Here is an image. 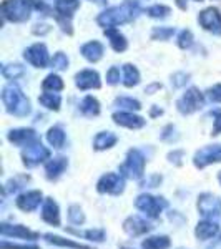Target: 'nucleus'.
Instances as JSON below:
<instances>
[{
  "label": "nucleus",
  "mask_w": 221,
  "mask_h": 249,
  "mask_svg": "<svg viewBox=\"0 0 221 249\" xmlns=\"http://www.w3.org/2000/svg\"><path fill=\"white\" fill-rule=\"evenodd\" d=\"M142 3L140 0H123L120 5L108 7L102 10L96 17V23L102 27L103 30L107 29H116L120 25H125L136 20L142 15Z\"/></svg>",
  "instance_id": "1"
},
{
  "label": "nucleus",
  "mask_w": 221,
  "mask_h": 249,
  "mask_svg": "<svg viewBox=\"0 0 221 249\" xmlns=\"http://www.w3.org/2000/svg\"><path fill=\"white\" fill-rule=\"evenodd\" d=\"M2 103L5 111L15 118H25L32 113V103L29 96L15 83H7L2 88Z\"/></svg>",
  "instance_id": "2"
},
{
  "label": "nucleus",
  "mask_w": 221,
  "mask_h": 249,
  "mask_svg": "<svg viewBox=\"0 0 221 249\" xmlns=\"http://www.w3.org/2000/svg\"><path fill=\"white\" fill-rule=\"evenodd\" d=\"M34 0H3L0 5V14L5 22L23 23L32 17Z\"/></svg>",
  "instance_id": "3"
},
{
  "label": "nucleus",
  "mask_w": 221,
  "mask_h": 249,
  "mask_svg": "<svg viewBox=\"0 0 221 249\" xmlns=\"http://www.w3.org/2000/svg\"><path fill=\"white\" fill-rule=\"evenodd\" d=\"M145 166H147V156L138 148H131L127 151L125 161L120 164L118 171L127 179H133V181H140L145 176Z\"/></svg>",
  "instance_id": "4"
},
{
  "label": "nucleus",
  "mask_w": 221,
  "mask_h": 249,
  "mask_svg": "<svg viewBox=\"0 0 221 249\" xmlns=\"http://www.w3.org/2000/svg\"><path fill=\"white\" fill-rule=\"evenodd\" d=\"M135 208L140 213H143L147 218L158 219L160 216H162V213L168 208V201L163 196H155V195H150V193H143V195L136 196Z\"/></svg>",
  "instance_id": "5"
},
{
  "label": "nucleus",
  "mask_w": 221,
  "mask_h": 249,
  "mask_svg": "<svg viewBox=\"0 0 221 249\" xmlns=\"http://www.w3.org/2000/svg\"><path fill=\"white\" fill-rule=\"evenodd\" d=\"M204 102H206V95L202 93L196 87H190L176 100V110L184 116L193 115L202 110L204 107Z\"/></svg>",
  "instance_id": "6"
},
{
  "label": "nucleus",
  "mask_w": 221,
  "mask_h": 249,
  "mask_svg": "<svg viewBox=\"0 0 221 249\" xmlns=\"http://www.w3.org/2000/svg\"><path fill=\"white\" fill-rule=\"evenodd\" d=\"M125 176L120 173H105L96 181V191L100 195H110V196H120L125 191Z\"/></svg>",
  "instance_id": "7"
},
{
  "label": "nucleus",
  "mask_w": 221,
  "mask_h": 249,
  "mask_svg": "<svg viewBox=\"0 0 221 249\" xmlns=\"http://www.w3.org/2000/svg\"><path fill=\"white\" fill-rule=\"evenodd\" d=\"M198 25L202 27L204 32L215 35V37H221V10L216 7H206L198 14Z\"/></svg>",
  "instance_id": "8"
},
{
  "label": "nucleus",
  "mask_w": 221,
  "mask_h": 249,
  "mask_svg": "<svg viewBox=\"0 0 221 249\" xmlns=\"http://www.w3.org/2000/svg\"><path fill=\"white\" fill-rule=\"evenodd\" d=\"M216 163H221V143L206 144L193 155V164L198 170H204L206 166Z\"/></svg>",
  "instance_id": "9"
},
{
  "label": "nucleus",
  "mask_w": 221,
  "mask_h": 249,
  "mask_svg": "<svg viewBox=\"0 0 221 249\" xmlns=\"http://www.w3.org/2000/svg\"><path fill=\"white\" fill-rule=\"evenodd\" d=\"M47 160H50V150L40 142L32 143L30 146L23 148L22 151V163L25 168H35L45 163Z\"/></svg>",
  "instance_id": "10"
},
{
  "label": "nucleus",
  "mask_w": 221,
  "mask_h": 249,
  "mask_svg": "<svg viewBox=\"0 0 221 249\" xmlns=\"http://www.w3.org/2000/svg\"><path fill=\"white\" fill-rule=\"evenodd\" d=\"M23 60L34 68H47L52 62L48 48L45 43H42V42L27 47L25 50H23Z\"/></svg>",
  "instance_id": "11"
},
{
  "label": "nucleus",
  "mask_w": 221,
  "mask_h": 249,
  "mask_svg": "<svg viewBox=\"0 0 221 249\" xmlns=\"http://www.w3.org/2000/svg\"><path fill=\"white\" fill-rule=\"evenodd\" d=\"M196 208L203 218H218L221 214V198L213 193H202L198 196V201H196Z\"/></svg>",
  "instance_id": "12"
},
{
  "label": "nucleus",
  "mask_w": 221,
  "mask_h": 249,
  "mask_svg": "<svg viewBox=\"0 0 221 249\" xmlns=\"http://www.w3.org/2000/svg\"><path fill=\"white\" fill-rule=\"evenodd\" d=\"M75 87L82 91H88V90H98L102 87V77L100 73L93 68H83L75 73L74 77Z\"/></svg>",
  "instance_id": "13"
},
{
  "label": "nucleus",
  "mask_w": 221,
  "mask_h": 249,
  "mask_svg": "<svg viewBox=\"0 0 221 249\" xmlns=\"http://www.w3.org/2000/svg\"><path fill=\"white\" fill-rule=\"evenodd\" d=\"M43 204V193L40 190H27L15 198V206L23 213H34Z\"/></svg>",
  "instance_id": "14"
},
{
  "label": "nucleus",
  "mask_w": 221,
  "mask_h": 249,
  "mask_svg": "<svg viewBox=\"0 0 221 249\" xmlns=\"http://www.w3.org/2000/svg\"><path fill=\"white\" fill-rule=\"evenodd\" d=\"M7 140H9V143H12L14 146L27 148V146H30L32 143L38 142V133L34 128H25V126L12 128V130H9V133H7Z\"/></svg>",
  "instance_id": "15"
},
{
  "label": "nucleus",
  "mask_w": 221,
  "mask_h": 249,
  "mask_svg": "<svg viewBox=\"0 0 221 249\" xmlns=\"http://www.w3.org/2000/svg\"><path fill=\"white\" fill-rule=\"evenodd\" d=\"M123 231L127 232L131 238H138V236H145L148 232L153 231V224L150 221H147L142 216H128V218L123 221Z\"/></svg>",
  "instance_id": "16"
},
{
  "label": "nucleus",
  "mask_w": 221,
  "mask_h": 249,
  "mask_svg": "<svg viewBox=\"0 0 221 249\" xmlns=\"http://www.w3.org/2000/svg\"><path fill=\"white\" fill-rule=\"evenodd\" d=\"M0 234L2 238H14V239H27V241H37L40 238L38 232L29 230L23 224H0Z\"/></svg>",
  "instance_id": "17"
},
{
  "label": "nucleus",
  "mask_w": 221,
  "mask_h": 249,
  "mask_svg": "<svg viewBox=\"0 0 221 249\" xmlns=\"http://www.w3.org/2000/svg\"><path fill=\"white\" fill-rule=\"evenodd\" d=\"M111 120H113L115 124L123 128H128V130H142V128L147 124V120L143 116L136 115L135 111H123L118 110L111 115Z\"/></svg>",
  "instance_id": "18"
},
{
  "label": "nucleus",
  "mask_w": 221,
  "mask_h": 249,
  "mask_svg": "<svg viewBox=\"0 0 221 249\" xmlns=\"http://www.w3.org/2000/svg\"><path fill=\"white\" fill-rule=\"evenodd\" d=\"M42 219L45 221L47 224L54 228H58L62 224V216H60V206L58 203L55 201L54 198H45L43 199V204H42Z\"/></svg>",
  "instance_id": "19"
},
{
  "label": "nucleus",
  "mask_w": 221,
  "mask_h": 249,
  "mask_svg": "<svg viewBox=\"0 0 221 249\" xmlns=\"http://www.w3.org/2000/svg\"><path fill=\"white\" fill-rule=\"evenodd\" d=\"M68 168V158L67 156H55L50 158L45 164V176L48 181H57L60 176L67 171Z\"/></svg>",
  "instance_id": "20"
},
{
  "label": "nucleus",
  "mask_w": 221,
  "mask_h": 249,
  "mask_svg": "<svg viewBox=\"0 0 221 249\" xmlns=\"http://www.w3.org/2000/svg\"><path fill=\"white\" fill-rule=\"evenodd\" d=\"M80 53H82V57L85 58L87 62L96 63L105 55V47H103V43L98 42V40H90V42L83 43V45L80 47Z\"/></svg>",
  "instance_id": "21"
},
{
  "label": "nucleus",
  "mask_w": 221,
  "mask_h": 249,
  "mask_svg": "<svg viewBox=\"0 0 221 249\" xmlns=\"http://www.w3.org/2000/svg\"><path fill=\"white\" fill-rule=\"evenodd\" d=\"M220 232V226L216 221L204 218L203 221H200L195 226V236L198 241H210L213 238H216Z\"/></svg>",
  "instance_id": "22"
},
{
  "label": "nucleus",
  "mask_w": 221,
  "mask_h": 249,
  "mask_svg": "<svg viewBox=\"0 0 221 249\" xmlns=\"http://www.w3.org/2000/svg\"><path fill=\"white\" fill-rule=\"evenodd\" d=\"M116 143H118V136H116L113 131H98V133L93 136L92 146H93L95 151H107V150H111Z\"/></svg>",
  "instance_id": "23"
},
{
  "label": "nucleus",
  "mask_w": 221,
  "mask_h": 249,
  "mask_svg": "<svg viewBox=\"0 0 221 249\" xmlns=\"http://www.w3.org/2000/svg\"><path fill=\"white\" fill-rule=\"evenodd\" d=\"M45 239V243L52 244V246H57V248H65V249H92L90 246H85L82 243H77V241L70 239V238H63V236L58 234H52V232H45L42 236Z\"/></svg>",
  "instance_id": "24"
},
{
  "label": "nucleus",
  "mask_w": 221,
  "mask_h": 249,
  "mask_svg": "<svg viewBox=\"0 0 221 249\" xmlns=\"http://www.w3.org/2000/svg\"><path fill=\"white\" fill-rule=\"evenodd\" d=\"M78 111L83 116H87V118H95V116H98L100 111H102V105H100V102L93 95H87L80 100Z\"/></svg>",
  "instance_id": "25"
},
{
  "label": "nucleus",
  "mask_w": 221,
  "mask_h": 249,
  "mask_svg": "<svg viewBox=\"0 0 221 249\" xmlns=\"http://www.w3.org/2000/svg\"><path fill=\"white\" fill-rule=\"evenodd\" d=\"M80 9V0H55V17L74 18L75 12Z\"/></svg>",
  "instance_id": "26"
},
{
  "label": "nucleus",
  "mask_w": 221,
  "mask_h": 249,
  "mask_svg": "<svg viewBox=\"0 0 221 249\" xmlns=\"http://www.w3.org/2000/svg\"><path fill=\"white\" fill-rule=\"evenodd\" d=\"M103 34H105L108 43H110V47L113 48L116 53H123L128 48V40L118 29H107L103 30Z\"/></svg>",
  "instance_id": "27"
},
{
  "label": "nucleus",
  "mask_w": 221,
  "mask_h": 249,
  "mask_svg": "<svg viewBox=\"0 0 221 249\" xmlns=\"http://www.w3.org/2000/svg\"><path fill=\"white\" fill-rule=\"evenodd\" d=\"M142 82V73L140 70L136 68V65L133 63H125L122 67V83L125 85L127 88H133L136 85H140Z\"/></svg>",
  "instance_id": "28"
},
{
  "label": "nucleus",
  "mask_w": 221,
  "mask_h": 249,
  "mask_svg": "<svg viewBox=\"0 0 221 249\" xmlns=\"http://www.w3.org/2000/svg\"><path fill=\"white\" fill-rule=\"evenodd\" d=\"M45 138H47V143L50 144L52 148H55V150H62V148L65 146V143H67L65 130H63L62 126H58V124L48 128Z\"/></svg>",
  "instance_id": "29"
},
{
  "label": "nucleus",
  "mask_w": 221,
  "mask_h": 249,
  "mask_svg": "<svg viewBox=\"0 0 221 249\" xmlns=\"http://www.w3.org/2000/svg\"><path fill=\"white\" fill-rule=\"evenodd\" d=\"M27 75V70L22 63H15V62H9L2 65V77L9 82H15V80H20Z\"/></svg>",
  "instance_id": "30"
},
{
  "label": "nucleus",
  "mask_w": 221,
  "mask_h": 249,
  "mask_svg": "<svg viewBox=\"0 0 221 249\" xmlns=\"http://www.w3.org/2000/svg\"><path fill=\"white\" fill-rule=\"evenodd\" d=\"M38 103L48 111H60L62 108V96L55 91H43L38 96Z\"/></svg>",
  "instance_id": "31"
},
{
  "label": "nucleus",
  "mask_w": 221,
  "mask_h": 249,
  "mask_svg": "<svg viewBox=\"0 0 221 249\" xmlns=\"http://www.w3.org/2000/svg\"><path fill=\"white\" fill-rule=\"evenodd\" d=\"M67 232H72V234L75 236H82L83 239L90 241V243H103V241L107 239V232L105 230H102V228H93V230H87V231H77V230H70L68 228Z\"/></svg>",
  "instance_id": "32"
},
{
  "label": "nucleus",
  "mask_w": 221,
  "mask_h": 249,
  "mask_svg": "<svg viewBox=\"0 0 221 249\" xmlns=\"http://www.w3.org/2000/svg\"><path fill=\"white\" fill-rule=\"evenodd\" d=\"M171 239L166 234H158V236H150V238L143 239L142 248L143 249H170Z\"/></svg>",
  "instance_id": "33"
},
{
  "label": "nucleus",
  "mask_w": 221,
  "mask_h": 249,
  "mask_svg": "<svg viewBox=\"0 0 221 249\" xmlns=\"http://www.w3.org/2000/svg\"><path fill=\"white\" fill-rule=\"evenodd\" d=\"M113 107H116L118 110L123 111H138L142 110V103L140 100L133 98V96H116Z\"/></svg>",
  "instance_id": "34"
},
{
  "label": "nucleus",
  "mask_w": 221,
  "mask_h": 249,
  "mask_svg": "<svg viewBox=\"0 0 221 249\" xmlns=\"http://www.w3.org/2000/svg\"><path fill=\"white\" fill-rule=\"evenodd\" d=\"M63 87H65V83H63L62 77L57 73H48L42 82L43 91H55V93H58V91L63 90Z\"/></svg>",
  "instance_id": "35"
},
{
  "label": "nucleus",
  "mask_w": 221,
  "mask_h": 249,
  "mask_svg": "<svg viewBox=\"0 0 221 249\" xmlns=\"http://www.w3.org/2000/svg\"><path fill=\"white\" fill-rule=\"evenodd\" d=\"M145 14L153 20H166L171 15V9L166 5H163V3H155V5L148 7V9L145 10Z\"/></svg>",
  "instance_id": "36"
},
{
  "label": "nucleus",
  "mask_w": 221,
  "mask_h": 249,
  "mask_svg": "<svg viewBox=\"0 0 221 249\" xmlns=\"http://www.w3.org/2000/svg\"><path fill=\"white\" fill-rule=\"evenodd\" d=\"M176 34V29L175 27H168V25H163V27H153L151 30V40L155 42H168L170 38H173Z\"/></svg>",
  "instance_id": "37"
},
{
  "label": "nucleus",
  "mask_w": 221,
  "mask_h": 249,
  "mask_svg": "<svg viewBox=\"0 0 221 249\" xmlns=\"http://www.w3.org/2000/svg\"><path fill=\"white\" fill-rule=\"evenodd\" d=\"M67 216H68V221H70L74 226H82V224H85V221H87L85 213H83V210L78 206V204H70V206H68V211H67Z\"/></svg>",
  "instance_id": "38"
},
{
  "label": "nucleus",
  "mask_w": 221,
  "mask_h": 249,
  "mask_svg": "<svg viewBox=\"0 0 221 249\" xmlns=\"http://www.w3.org/2000/svg\"><path fill=\"white\" fill-rule=\"evenodd\" d=\"M29 181H30L29 176H14V178H10L9 181L3 184V191L9 193V195H12V193H17L18 190H22V188L25 186Z\"/></svg>",
  "instance_id": "39"
},
{
  "label": "nucleus",
  "mask_w": 221,
  "mask_h": 249,
  "mask_svg": "<svg viewBox=\"0 0 221 249\" xmlns=\"http://www.w3.org/2000/svg\"><path fill=\"white\" fill-rule=\"evenodd\" d=\"M195 43V35L190 29H184L176 35V45H178L182 50H188V48L193 47Z\"/></svg>",
  "instance_id": "40"
},
{
  "label": "nucleus",
  "mask_w": 221,
  "mask_h": 249,
  "mask_svg": "<svg viewBox=\"0 0 221 249\" xmlns=\"http://www.w3.org/2000/svg\"><path fill=\"white\" fill-rule=\"evenodd\" d=\"M68 65H70V60H68L67 53H63V52H57V53H54L52 62H50V67L54 68V70L63 71V70H67Z\"/></svg>",
  "instance_id": "41"
},
{
  "label": "nucleus",
  "mask_w": 221,
  "mask_h": 249,
  "mask_svg": "<svg viewBox=\"0 0 221 249\" xmlns=\"http://www.w3.org/2000/svg\"><path fill=\"white\" fill-rule=\"evenodd\" d=\"M178 138H180V135H178V131H176L175 124H166V126H163L162 133H160V140L166 143H173Z\"/></svg>",
  "instance_id": "42"
},
{
  "label": "nucleus",
  "mask_w": 221,
  "mask_h": 249,
  "mask_svg": "<svg viewBox=\"0 0 221 249\" xmlns=\"http://www.w3.org/2000/svg\"><path fill=\"white\" fill-rule=\"evenodd\" d=\"M190 73H186V71H175L173 75H171V87L173 88H184L186 87V83L190 82Z\"/></svg>",
  "instance_id": "43"
},
{
  "label": "nucleus",
  "mask_w": 221,
  "mask_h": 249,
  "mask_svg": "<svg viewBox=\"0 0 221 249\" xmlns=\"http://www.w3.org/2000/svg\"><path fill=\"white\" fill-rule=\"evenodd\" d=\"M107 83L108 85H111V87H115V85H118L120 82H122V70H120L118 67L113 65V67H110L107 70Z\"/></svg>",
  "instance_id": "44"
},
{
  "label": "nucleus",
  "mask_w": 221,
  "mask_h": 249,
  "mask_svg": "<svg viewBox=\"0 0 221 249\" xmlns=\"http://www.w3.org/2000/svg\"><path fill=\"white\" fill-rule=\"evenodd\" d=\"M204 95H206V98L211 103H221V83H216V85L210 87L204 91Z\"/></svg>",
  "instance_id": "45"
},
{
  "label": "nucleus",
  "mask_w": 221,
  "mask_h": 249,
  "mask_svg": "<svg viewBox=\"0 0 221 249\" xmlns=\"http://www.w3.org/2000/svg\"><path fill=\"white\" fill-rule=\"evenodd\" d=\"M210 115L213 116L211 135L213 136H218V135H221V110H213V111H210Z\"/></svg>",
  "instance_id": "46"
},
{
  "label": "nucleus",
  "mask_w": 221,
  "mask_h": 249,
  "mask_svg": "<svg viewBox=\"0 0 221 249\" xmlns=\"http://www.w3.org/2000/svg\"><path fill=\"white\" fill-rule=\"evenodd\" d=\"M0 249H40L37 244H18V243H9L7 239H3L0 243Z\"/></svg>",
  "instance_id": "47"
},
{
  "label": "nucleus",
  "mask_w": 221,
  "mask_h": 249,
  "mask_svg": "<svg viewBox=\"0 0 221 249\" xmlns=\"http://www.w3.org/2000/svg\"><path fill=\"white\" fill-rule=\"evenodd\" d=\"M168 161L171 164H175V166H182L183 164V158H184V151L183 150H173L168 153Z\"/></svg>",
  "instance_id": "48"
},
{
  "label": "nucleus",
  "mask_w": 221,
  "mask_h": 249,
  "mask_svg": "<svg viewBox=\"0 0 221 249\" xmlns=\"http://www.w3.org/2000/svg\"><path fill=\"white\" fill-rule=\"evenodd\" d=\"M163 181V178L160 175H151V176H148L147 179L143 181V186H148V188H158L160 184H162Z\"/></svg>",
  "instance_id": "49"
},
{
  "label": "nucleus",
  "mask_w": 221,
  "mask_h": 249,
  "mask_svg": "<svg viewBox=\"0 0 221 249\" xmlns=\"http://www.w3.org/2000/svg\"><path fill=\"white\" fill-rule=\"evenodd\" d=\"M50 30H52V27H50V25H47V23H35L34 29H32V34L43 37V35H47Z\"/></svg>",
  "instance_id": "50"
},
{
  "label": "nucleus",
  "mask_w": 221,
  "mask_h": 249,
  "mask_svg": "<svg viewBox=\"0 0 221 249\" xmlns=\"http://www.w3.org/2000/svg\"><path fill=\"white\" fill-rule=\"evenodd\" d=\"M160 90H162V83L160 82H153V83H150V85L145 87V93H148V95H153Z\"/></svg>",
  "instance_id": "51"
},
{
  "label": "nucleus",
  "mask_w": 221,
  "mask_h": 249,
  "mask_svg": "<svg viewBox=\"0 0 221 249\" xmlns=\"http://www.w3.org/2000/svg\"><path fill=\"white\" fill-rule=\"evenodd\" d=\"M163 115V108H160L158 105H153L150 108V116L151 118H158V116Z\"/></svg>",
  "instance_id": "52"
},
{
  "label": "nucleus",
  "mask_w": 221,
  "mask_h": 249,
  "mask_svg": "<svg viewBox=\"0 0 221 249\" xmlns=\"http://www.w3.org/2000/svg\"><path fill=\"white\" fill-rule=\"evenodd\" d=\"M176 5H178L182 10H186L188 9V2H186V0H176Z\"/></svg>",
  "instance_id": "53"
},
{
  "label": "nucleus",
  "mask_w": 221,
  "mask_h": 249,
  "mask_svg": "<svg viewBox=\"0 0 221 249\" xmlns=\"http://www.w3.org/2000/svg\"><path fill=\"white\" fill-rule=\"evenodd\" d=\"M90 2H93V3H100V5H102V3H105L107 0H90Z\"/></svg>",
  "instance_id": "54"
},
{
  "label": "nucleus",
  "mask_w": 221,
  "mask_h": 249,
  "mask_svg": "<svg viewBox=\"0 0 221 249\" xmlns=\"http://www.w3.org/2000/svg\"><path fill=\"white\" fill-rule=\"evenodd\" d=\"M218 183H220V184H221V171H220V173H218Z\"/></svg>",
  "instance_id": "55"
},
{
  "label": "nucleus",
  "mask_w": 221,
  "mask_h": 249,
  "mask_svg": "<svg viewBox=\"0 0 221 249\" xmlns=\"http://www.w3.org/2000/svg\"><path fill=\"white\" fill-rule=\"evenodd\" d=\"M120 249H131V248H125V246H122V248H120Z\"/></svg>",
  "instance_id": "56"
},
{
  "label": "nucleus",
  "mask_w": 221,
  "mask_h": 249,
  "mask_svg": "<svg viewBox=\"0 0 221 249\" xmlns=\"http://www.w3.org/2000/svg\"><path fill=\"white\" fill-rule=\"evenodd\" d=\"M195 2H203V0H195Z\"/></svg>",
  "instance_id": "57"
}]
</instances>
